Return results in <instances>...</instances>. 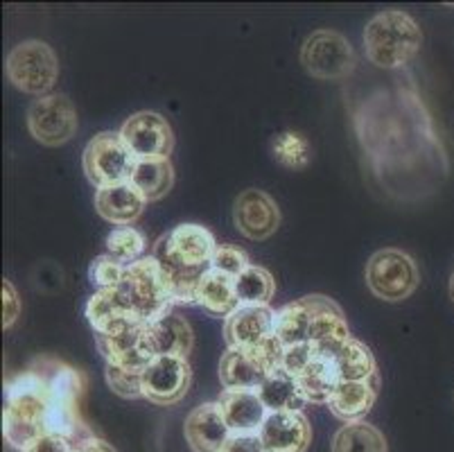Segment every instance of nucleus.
I'll return each instance as SVG.
<instances>
[{
	"label": "nucleus",
	"mask_w": 454,
	"mask_h": 452,
	"mask_svg": "<svg viewBox=\"0 0 454 452\" xmlns=\"http://www.w3.org/2000/svg\"><path fill=\"white\" fill-rule=\"evenodd\" d=\"M378 376L371 380H344L330 396V412L344 423L364 421L378 398Z\"/></svg>",
	"instance_id": "obj_24"
},
{
	"label": "nucleus",
	"mask_w": 454,
	"mask_h": 452,
	"mask_svg": "<svg viewBox=\"0 0 454 452\" xmlns=\"http://www.w3.org/2000/svg\"><path fill=\"white\" fill-rule=\"evenodd\" d=\"M27 130L32 139L45 147H59L68 143L77 131L75 105L59 93L35 99L27 109Z\"/></svg>",
	"instance_id": "obj_14"
},
{
	"label": "nucleus",
	"mask_w": 454,
	"mask_h": 452,
	"mask_svg": "<svg viewBox=\"0 0 454 452\" xmlns=\"http://www.w3.org/2000/svg\"><path fill=\"white\" fill-rule=\"evenodd\" d=\"M184 432L192 452H222L233 437L217 403H204L192 409L185 418Z\"/></svg>",
	"instance_id": "obj_20"
},
{
	"label": "nucleus",
	"mask_w": 454,
	"mask_h": 452,
	"mask_svg": "<svg viewBox=\"0 0 454 452\" xmlns=\"http://www.w3.org/2000/svg\"><path fill=\"white\" fill-rule=\"evenodd\" d=\"M235 294L240 305H270L276 294V281L270 269L249 265L240 276H235Z\"/></svg>",
	"instance_id": "obj_31"
},
{
	"label": "nucleus",
	"mask_w": 454,
	"mask_h": 452,
	"mask_svg": "<svg viewBox=\"0 0 454 452\" xmlns=\"http://www.w3.org/2000/svg\"><path fill=\"white\" fill-rule=\"evenodd\" d=\"M274 314L270 305H240L224 319L226 346L251 351L270 342L274 337Z\"/></svg>",
	"instance_id": "obj_18"
},
{
	"label": "nucleus",
	"mask_w": 454,
	"mask_h": 452,
	"mask_svg": "<svg viewBox=\"0 0 454 452\" xmlns=\"http://www.w3.org/2000/svg\"><path fill=\"white\" fill-rule=\"evenodd\" d=\"M77 452H118L111 443H106L105 439H98V437H86L84 441L77 443Z\"/></svg>",
	"instance_id": "obj_41"
},
{
	"label": "nucleus",
	"mask_w": 454,
	"mask_h": 452,
	"mask_svg": "<svg viewBox=\"0 0 454 452\" xmlns=\"http://www.w3.org/2000/svg\"><path fill=\"white\" fill-rule=\"evenodd\" d=\"M197 305L204 308L210 317H231L240 308L235 294V279L210 267L197 285Z\"/></svg>",
	"instance_id": "obj_25"
},
{
	"label": "nucleus",
	"mask_w": 454,
	"mask_h": 452,
	"mask_svg": "<svg viewBox=\"0 0 454 452\" xmlns=\"http://www.w3.org/2000/svg\"><path fill=\"white\" fill-rule=\"evenodd\" d=\"M258 437L267 452H305L312 443V428L303 412H270Z\"/></svg>",
	"instance_id": "obj_19"
},
{
	"label": "nucleus",
	"mask_w": 454,
	"mask_h": 452,
	"mask_svg": "<svg viewBox=\"0 0 454 452\" xmlns=\"http://www.w3.org/2000/svg\"><path fill=\"white\" fill-rule=\"evenodd\" d=\"M20 314V298L12 281H3V329H12Z\"/></svg>",
	"instance_id": "obj_38"
},
{
	"label": "nucleus",
	"mask_w": 454,
	"mask_h": 452,
	"mask_svg": "<svg viewBox=\"0 0 454 452\" xmlns=\"http://www.w3.org/2000/svg\"><path fill=\"white\" fill-rule=\"evenodd\" d=\"M32 364L39 369L48 387V434H59L75 443L90 437L80 416V398L86 387L80 369L55 358H39Z\"/></svg>",
	"instance_id": "obj_4"
},
{
	"label": "nucleus",
	"mask_w": 454,
	"mask_h": 452,
	"mask_svg": "<svg viewBox=\"0 0 454 452\" xmlns=\"http://www.w3.org/2000/svg\"><path fill=\"white\" fill-rule=\"evenodd\" d=\"M309 313H312V323H309V344L317 346L324 353L333 355L340 351L353 335H350L348 321L344 317V310L340 304H334L330 297L324 294H308Z\"/></svg>",
	"instance_id": "obj_17"
},
{
	"label": "nucleus",
	"mask_w": 454,
	"mask_h": 452,
	"mask_svg": "<svg viewBox=\"0 0 454 452\" xmlns=\"http://www.w3.org/2000/svg\"><path fill=\"white\" fill-rule=\"evenodd\" d=\"M106 254L114 256L115 260H121L122 265H131L136 260L143 258V251L147 247L145 235L140 234L134 226H118L111 231L105 240Z\"/></svg>",
	"instance_id": "obj_34"
},
{
	"label": "nucleus",
	"mask_w": 454,
	"mask_h": 452,
	"mask_svg": "<svg viewBox=\"0 0 454 452\" xmlns=\"http://www.w3.org/2000/svg\"><path fill=\"white\" fill-rule=\"evenodd\" d=\"M215 249V235L192 222L179 224L156 240L152 256L170 276L175 305H197V285L210 269Z\"/></svg>",
	"instance_id": "obj_2"
},
{
	"label": "nucleus",
	"mask_w": 454,
	"mask_h": 452,
	"mask_svg": "<svg viewBox=\"0 0 454 452\" xmlns=\"http://www.w3.org/2000/svg\"><path fill=\"white\" fill-rule=\"evenodd\" d=\"M147 199L131 181L100 188L95 193V210L115 226H131L143 215Z\"/></svg>",
	"instance_id": "obj_22"
},
{
	"label": "nucleus",
	"mask_w": 454,
	"mask_h": 452,
	"mask_svg": "<svg viewBox=\"0 0 454 452\" xmlns=\"http://www.w3.org/2000/svg\"><path fill=\"white\" fill-rule=\"evenodd\" d=\"M271 155L285 168L303 170L312 161V147L299 131H280L271 140Z\"/></svg>",
	"instance_id": "obj_33"
},
{
	"label": "nucleus",
	"mask_w": 454,
	"mask_h": 452,
	"mask_svg": "<svg viewBox=\"0 0 454 452\" xmlns=\"http://www.w3.org/2000/svg\"><path fill=\"white\" fill-rule=\"evenodd\" d=\"M423 45L420 25L407 12L387 10L364 28L366 59L382 70H400L419 55Z\"/></svg>",
	"instance_id": "obj_5"
},
{
	"label": "nucleus",
	"mask_w": 454,
	"mask_h": 452,
	"mask_svg": "<svg viewBox=\"0 0 454 452\" xmlns=\"http://www.w3.org/2000/svg\"><path fill=\"white\" fill-rule=\"evenodd\" d=\"M398 82L362 98L353 127L378 188L398 202H414L439 188L448 159L420 95Z\"/></svg>",
	"instance_id": "obj_1"
},
{
	"label": "nucleus",
	"mask_w": 454,
	"mask_h": 452,
	"mask_svg": "<svg viewBox=\"0 0 454 452\" xmlns=\"http://www.w3.org/2000/svg\"><path fill=\"white\" fill-rule=\"evenodd\" d=\"M280 360H283V346L276 337L251 351L226 348L220 360L222 387L233 392H258L267 376L280 367Z\"/></svg>",
	"instance_id": "obj_10"
},
{
	"label": "nucleus",
	"mask_w": 454,
	"mask_h": 452,
	"mask_svg": "<svg viewBox=\"0 0 454 452\" xmlns=\"http://www.w3.org/2000/svg\"><path fill=\"white\" fill-rule=\"evenodd\" d=\"M106 385L121 398H143V371L140 369L106 364Z\"/></svg>",
	"instance_id": "obj_35"
},
{
	"label": "nucleus",
	"mask_w": 454,
	"mask_h": 452,
	"mask_svg": "<svg viewBox=\"0 0 454 452\" xmlns=\"http://www.w3.org/2000/svg\"><path fill=\"white\" fill-rule=\"evenodd\" d=\"M121 139L136 161H165L175 149V131L156 111H138L121 127Z\"/></svg>",
	"instance_id": "obj_13"
},
{
	"label": "nucleus",
	"mask_w": 454,
	"mask_h": 452,
	"mask_svg": "<svg viewBox=\"0 0 454 452\" xmlns=\"http://www.w3.org/2000/svg\"><path fill=\"white\" fill-rule=\"evenodd\" d=\"M115 294L131 314L145 323L175 310L172 281L154 256L127 265L122 283L115 288Z\"/></svg>",
	"instance_id": "obj_6"
},
{
	"label": "nucleus",
	"mask_w": 454,
	"mask_h": 452,
	"mask_svg": "<svg viewBox=\"0 0 454 452\" xmlns=\"http://www.w3.org/2000/svg\"><path fill=\"white\" fill-rule=\"evenodd\" d=\"M125 269L127 265H122L121 260H115L109 254H102L90 263L89 279L98 289H115L122 283Z\"/></svg>",
	"instance_id": "obj_36"
},
{
	"label": "nucleus",
	"mask_w": 454,
	"mask_h": 452,
	"mask_svg": "<svg viewBox=\"0 0 454 452\" xmlns=\"http://www.w3.org/2000/svg\"><path fill=\"white\" fill-rule=\"evenodd\" d=\"M366 288L387 304H400L410 298L420 285V272L416 260L407 251L387 247L375 251L366 263Z\"/></svg>",
	"instance_id": "obj_7"
},
{
	"label": "nucleus",
	"mask_w": 454,
	"mask_h": 452,
	"mask_svg": "<svg viewBox=\"0 0 454 452\" xmlns=\"http://www.w3.org/2000/svg\"><path fill=\"white\" fill-rule=\"evenodd\" d=\"M190 383L192 369L188 358L156 355L143 371V398L160 408H170L188 393Z\"/></svg>",
	"instance_id": "obj_15"
},
{
	"label": "nucleus",
	"mask_w": 454,
	"mask_h": 452,
	"mask_svg": "<svg viewBox=\"0 0 454 452\" xmlns=\"http://www.w3.org/2000/svg\"><path fill=\"white\" fill-rule=\"evenodd\" d=\"M333 452H389L385 434L366 421L346 423L333 437Z\"/></svg>",
	"instance_id": "obj_30"
},
{
	"label": "nucleus",
	"mask_w": 454,
	"mask_h": 452,
	"mask_svg": "<svg viewBox=\"0 0 454 452\" xmlns=\"http://www.w3.org/2000/svg\"><path fill=\"white\" fill-rule=\"evenodd\" d=\"M147 335L154 355H179L188 358V353L195 346V333L185 317L172 313H165L147 323Z\"/></svg>",
	"instance_id": "obj_23"
},
{
	"label": "nucleus",
	"mask_w": 454,
	"mask_h": 452,
	"mask_svg": "<svg viewBox=\"0 0 454 452\" xmlns=\"http://www.w3.org/2000/svg\"><path fill=\"white\" fill-rule=\"evenodd\" d=\"M450 298H452V304H454V274H452V279H450Z\"/></svg>",
	"instance_id": "obj_42"
},
{
	"label": "nucleus",
	"mask_w": 454,
	"mask_h": 452,
	"mask_svg": "<svg viewBox=\"0 0 454 452\" xmlns=\"http://www.w3.org/2000/svg\"><path fill=\"white\" fill-rule=\"evenodd\" d=\"M82 163H84L86 179L100 190L106 186L131 181L138 161L122 143L118 131H100L86 145Z\"/></svg>",
	"instance_id": "obj_11"
},
{
	"label": "nucleus",
	"mask_w": 454,
	"mask_h": 452,
	"mask_svg": "<svg viewBox=\"0 0 454 452\" xmlns=\"http://www.w3.org/2000/svg\"><path fill=\"white\" fill-rule=\"evenodd\" d=\"M249 265L251 260L247 256V251H242L240 247H233V244H217L213 260H210V267L226 274V276H233V279L240 276Z\"/></svg>",
	"instance_id": "obj_37"
},
{
	"label": "nucleus",
	"mask_w": 454,
	"mask_h": 452,
	"mask_svg": "<svg viewBox=\"0 0 454 452\" xmlns=\"http://www.w3.org/2000/svg\"><path fill=\"white\" fill-rule=\"evenodd\" d=\"M301 64L309 77L321 82L348 80L357 68L355 48L341 32L317 30L301 48Z\"/></svg>",
	"instance_id": "obj_9"
},
{
	"label": "nucleus",
	"mask_w": 454,
	"mask_h": 452,
	"mask_svg": "<svg viewBox=\"0 0 454 452\" xmlns=\"http://www.w3.org/2000/svg\"><path fill=\"white\" fill-rule=\"evenodd\" d=\"M333 360L337 373H340V383H344V380H371L378 376L373 353L360 339L350 337L340 351H334Z\"/></svg>",
	"instance_id": "obj_28"
},
{
	"label": "nucleus",
	"mask_w": 454,
	"mask_h": 452,
	"mask_svg": "<svg viewBox=\"0 0 454 452\" xmlns=\"http://www.w3.org/2000/svg\"><path fill=\"white\" fill-rule=\"evenodd\" d=\"M262 403L270 412H301L305 400V393L301 389L296 376L278 367L267 376V380L258 389Z\"/></svg>",
	"instance_id": "obj_27"
},
{
	"label": "nucleus",
	"mask_w": 454,
	"mask_h": 452,
	"mask_svg": "<svg viewBox=\"0 0 454 452\" xmlns=\"http://www.w3.org/2000/svg\"><path fill=\"white\" fill-rule=\"evenodd\" d=\"M222 452H267L260 443L258 434H247V437H231Z\"/></svg>",
	"instance_id": "obj_40"
},
{
	"label": "nucleus",
	"mask_w": 454,
	"mask_h": 452,
	"mask_svg": "<svg viewBox=\"0 0 454 452\" xmlns=\"http://www.w3.org/2000/svg\"><path fill=\"white\" fill-rule=\"evenodd\" d=\"M233 222L245 238L260 242L278 231L280 210L270 193L249 188L238 194L233 204Z\"/></svg>",
	"instance_id": "obj_16"
},
{
	"label": "nucleus",
	"mask_w": 454,
	"mask_h": 452,
	"mask_svg": "<svg viewBox=\"0 0 454 452\" xmlns=\"http://www.w3.org/2000/svg\"><path fill=\"white\" fill-rule=\"evenodd\" d=\"M95 344L100 348L106 364L145 371L147 364L156 358L152 351L147 323L136 317H127L111 326L106 333L95 335Z\"/></svg>",
	"instance_id": "obj_12"
},
{
	"label": "nucleus",
	"mask_w": 454,
	"mask_h": 452,
	"mask_svg": "<svg viewBox=\"0 0 454 452\" xmlns=\"http://www.w3.org/2000/svg\"><path fill=\"white\" fill-rule=\"evenodd\" d=\"M48 387L35 364L16 373L5 383V409H3V434L16 450L27 452L41 437L48 434Z\"/></svg>",
	"instance_id": "obj_3"
},
{
	"label": "nucleus",
	"mask_w": 454,
	"mask_h": 452,
	"mask_svg": "<svg viewBox=\"0 0 454 452\" xmlns=\"http://www.w3.org/2000/svg\"><path fill=\"white\" fill-rule=\"evenodd\" d=\"M131 184L143 193L147 202H159L175 186V168H172L170 159L138 161L134 174H131Z\"/></svg>",
	"instance_id": "obj_29"
},
{
	"label": "nucleus",
	"mask_w": 454,
	"mask_h": 452,
	"mask_svg": "<svg viewBox=\"0 0 454 452\" xmlns=\"http://www.w3.org/2000/svg\"><path fill=\"white\" fill-rule=\"evenodd\" d=\"M217 405L222 409L226 425L231 428L233 437H247V434H258L262 423L270 416V409L265 408L258 392H233L224 389L217 398Z\"/></svg>",
	"instance_id": "obj_21"
},
{
	"label": "nucleus",
	"mask_w": 454,
	"mask_h": 452,
	"mask_svg": "<svg viewBox=\"0 0 454 452\" xmlns=\"http://www.w3.org/2000/svg\"><path fill=\"white\" fill-rule=\"evenodd\" d=\"M127 317H136V314H131L129 310L121 304V298H118L115 289H98V292L89 298V304H86V319H89V323L93 326L95 335L106 333L111 326H115V323L122 321V319Z\"/></svg>",
	"instance_id": "obj_32"
},
{
	"label": "nucleus",
	"mask_w": 454,
	"mask_h": 452,
	"mask_svg": "<svg viewBox=\"0 0 454 452\" xmlns=\"http://www.w3.org/2000/svg\"><path fill=\"white\" fill-rule=\"evenodd\" d=\"M5 70L7 80L16 89L43 98V95H51L48 91L55 86L59 77V59L45 41L30 39L10 50Z\"/></svg>",
	"instance_id": "obj_8"
},
{
	"label": "nucleus",
	"mask_w": 454,
	"mask_h": 452,
	"mask_svg": "<svg viewBox=\"0 0 454 452\" xmlns=\"http://www.w3.org/2000/svg\"><path fill=\"white\" fill-rule=\"evenodd\" d=\"M296 380H299L308 403L328 405L330 396L340 385V373L334 367L333 355L319 353L296 373Z\"/></svg>",
	"instance_id": "obj_26"
},
{
	"label": "nucleus",
	"mask_w": 454,
	"mask_h": 452,
	"mask_svg": "<svg viewBox=\"0 0 454 452\" xmlns=\"http://www.w3.org/2000/svg\"><path fill=\"white\" fill-rule=\"evenodd\" d=\"M27 452H77V443L59 434H45Z\"/></svg>",
	"instance_id": "obj_39"
}]
</instances>
